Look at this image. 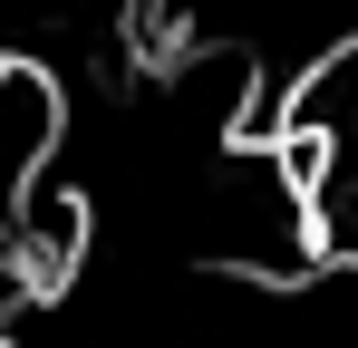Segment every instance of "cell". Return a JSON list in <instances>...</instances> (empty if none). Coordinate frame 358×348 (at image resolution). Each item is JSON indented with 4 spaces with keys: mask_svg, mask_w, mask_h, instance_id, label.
I'll return each mask as SVG.
<instances>
[{
    "mask_svg": "<svg viewBox=\"0 0 358 348\" xmlns=\"http://www.w3.org/2000/svg\"><path fill=\"white\" fill-rule=\"evenodd\" d=\"M59 136H68V87L29 58H0V213L20 203L39 165H59Z\"/></svg>",
    "mask_w": 358,
    "mask_h": 348,
    "instance_id": "277c9868",
    "label": "cell"
},
{
    "mask_svg": "<svg viewBox=\"0 0 358 348\" xmlns=\"http://www.w3.org/2000/svg\"><path fill=\"white\" fill-rule=\"evenodd\" d=\"M0 348H20V339H0Z\"/></svg>",
    "mask_w": 358,
    "mask_h": 348,
    "instance_id": "8992f818",
    "label": "cell"
},
{
    "mask_svg": "<svg viewBox=\"0 0 358 348\" xmlns=\"http://www.w3.org/2000/svg\"><path fill=\"white\" fill-rule=\"evenodd\" d=\"M291 136L320 155L329 184H358V29L300 68V87H291Z\"/></svg>",
    "mask_w": 358,
    "mask_h": 348,
    "instance_id": "3957f363",
    "label": "cell"
},
{
    "mask_svg": "<svg viewBox=\"0 0 358 348\" xmlns=\"http://www.w3.org/2000/svg\"><path fill=\"white\" fill-rule=\"evenodd\" d=\"M49 290H39V271L20 261V242H10V223H0V319H20V310H39Z\"/></svg>",
    "mask_w": 358,
    "mask_h": 348,
    "instance_id": "5b68a950",
    "label": "cell"
},
{
    "mask_svg": "<svg viewBox=\"0 0 358 348\" xmlns=\"http://www.w3.org/2000/svg\"><path fill=\"white\" fill-rule=\"evenodd\" d=\"M310 174H320V155L300 136H223L194 174V252L223 281H262V290L310 281L329 261Z\"/></svg>",
    "mask_w": 358,
    "mask_h": 348,
    "instance_id": "6da1fadb",
    "label": "cell"
},
{
    "mask_svg": "<svg viewBox=\"0 0 358 348\" xmlns=\"http://www.w3.org/2000/svg\"><path fill=\"white\" fill-rule=\"evenodd\" d=\"M126 39V0H0V58H29L49 78H78V68H107Z\"/></svg>",
    "mask_w": 358,
    "mask_h": 348,
    "instance_id": "7a4b0ae2",
    "label": "cell"
}]
</instances>
